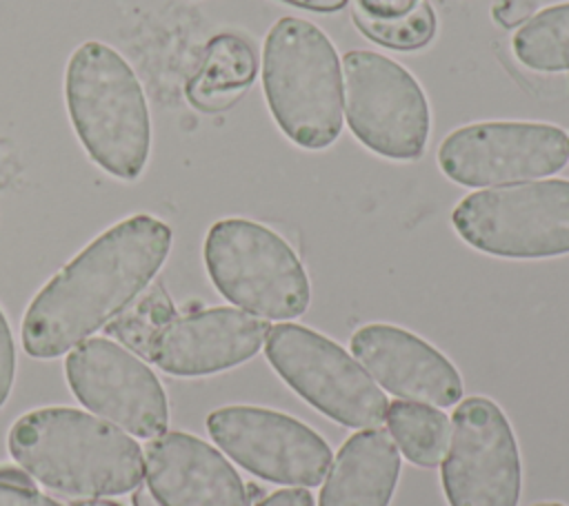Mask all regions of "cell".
Wrapping results in <instances>:
<instances>
[{
  "mask_svg": "<svg viewBox=\"0 0 569 506\" xmlns=\"http://www.w3.org/2000/svg\"><path fill=\"white\" fill-rule=\"evenodd\" d=\"M169 249L171 229L153 215H131L100 233L27 306L24 351L60 357L107 326L151 284Z\"/></svg>",
  "mask_w": 569,
  "mask_h": 506,
  "instance_id": "1",
  "label": "cell"
},
{
  "mask_svg": "<svg viewBox=\"0 0 569 506\" xmlns=\"http://www.w3.org/2000/svg\"><path fill=\"white\" fill-rule=\"evenodd\" d=\"M13 462L38 484L73 497L124 495L142 482V448L124 431L78 408L24 413L7 437Z\"/></svg>",
  "mask_w": 569,
  "mask_h": 506,
  "instance_id": "2",
  "label": "cell"
},
{
  "mask_svg": "<svg viewBox=\"0 0 569 506\" xmlns=\"http://www.w3.org/2000/svg\"><path fill=\"white\" fill-rule=\"evenodd\" d=\"M64 100L89 158L118 180H136L149 160L151 120L131 64L109 44H80L67 62Z\"/></svg>",
  "mask_w": 569,
  "mask_h": 506,
  "instance_id": "3",
  "label": "cell"
},
{
  "mask_svg": "<svg viewBox=\"0 0 569 506\" xmlns=\"http://www.w3.org/2000/svg\"><path fill=\"white\" fill-rule=\"evenodd\" d=\"M262 89L280 131L302 149H325L342 131V67L329 36L302 18H280L262 47Z\"/></svg>",
  "mask_w": 569,
  "mask_h": 506,
  "instance_id": "4",
  "label": "cell"
},
{
  "mask_svg": "<svg viewBox=\"0 0 569 506\" xmlns=\"http://www.w3.org/2000/svg\"><path fill=\"white\" fill-rule=\"evenodd\" d=\"M204 266L218 293L256 317L296 320L311 302L300 257L260 222L218 220L204 237Z\"/></svg>",
  "mask_w": 569,
  "mask_h": 506,
  "instance_id": "5",
  "label": "cell"
},
{
  "mask_svg": "<svg viewBox=\"0 0 569 506\" xmlns=\"http://www.w3.org/2000/svg\"><path fill=\"white\" fill-rule=\"evenodd\" d=\"M473 249L511 260L569 253V180H538L465 195L451 213Z\"/></svg>",
  "mask_w": 569,
  "mask_h": 506,
  "instance_id": "6",
  "label": "cell"
},
{
  "mask_svg": "<svg viewBox=\"0 0 569 506\" xmlns=\"http://www.w3.org/2000/svg\"><path fill=\"white\" fill-rule=\"evenodd\" d=\"M342 109L351 133L373 153L411 162L429 140V102L420 82L396 60L353 49L342 62Z\"/></svg>",
  "mask_w": 569,
  "mask_h": 506,
  "instance_id": "7",
  "label": "cell"
},
{
  "mask_svg": "<svg viewBox=\"0 0 569 506\" xmlns=\"http://www.w3.org/2000/svg\"><path fill=\"white\" fill-rule=\"evenodd\" d=\"M264 355L273 371L316 411L349 428H376L389 402L369 373L333 340L300 324H276Z\"/></svg>",
  "mask_w": 569,
  "mask_h": 506,
  "instance_id": "8",
  "label": "cell"
},
{
  "mask_svg": "<svg viewBox=\"0 0 569 506\" xmlns=\"http://www.w3.org/2000/svg\"><path fill=\"white\" fill-rule=\"evenodd\" d=\"M442 455V490L449 506H518L522 464L502 408L482 395L462 399Z\"/></svg>",
  "mask_w": 569,
  "mask_h": 506,
  "instance_id": "9",
  "label": "cell"
},
{
  "mask_svg": "<svg viewBox=\"0 0 569 506\" xmlns=\"http://www.w3.org/2000/svg\"><path fill=\"white\" fill-rule=\"evenodd\" d=\"M569 162V135L547 122H473L445 135L442 173L462 186L516 184L553 175Z\"/></svg>",
  "mask_w": 569,
  "mask_h": 506,
  "instance_id": "10",
  "label": "cell"
},
{
  "mask_svg": "<svg viewBox=\"0 0 569 506\" xmlns=\"http://www.w3.org/2000/svg\"><path fill=\"white\" fill-rule=\"evenodd\" d=\"M207 431L238 466L282 486H318L331 464L329 444L287 413L260 406H222L209 413Z\"/></svg>",
  "mask_w": 569,
  "mask_h": 506,
  "instance_id": "11",
  "label": "cell"
},
{
  "mask_svg": "<svg viewBox=\"0 0 569 506\" xmlns=\"http://www.w3.org/2000/svg\"><path fill=\"white\" fill-rule=\"evenodd\" d=\"M64 375L80 404L120 431L142 439L167 431L164 388L129 348L107 337H87L69 351Z\"/></svg>",
  "mask_w": 569,
  "mask_h": 506,
  "instance_id": "12",
  "label": "cell"
},
{
  "mask_svg": "<svg viewBox=\"0 0 569 506\" xmlns=\"http://www.w3.org/2000/svg\"><path fill=\"white\" fill-rule=\"evenodd\" d=\"M269 322L231 306L204 308L162 324L144 357L178 377H200L251 360L264 344Z\"/></svg>",
  "mask_w": 569,
  "mask_h": 506,
  "instance_id": "13",
  "label": "cell"
},
{
  "mask_svg": "<svg viewBox=\"0 0 569 506\" xmlns=\"http://www.w3.org/2000/svg\"><path fill=\"white\" fill-rule=\"evenodd\" d=\"M351 353L378 386L400 399L447 408L462 397L458 368L407 328L365 324L351 335Z\"/></svg>",
  "mask_w": 569,
  "mask_h": 506,
  "instance_id": "14",
  "label": "cell"
},
{
  "mask_svg": "<svg viewBox=\"0 0 569 506\" xmlns=\"http://www.w3.org/2000/svg\"><path fill=\"white\" fill-rule=\"evenodd\" d=\"M144 479L160 506H249L244 482L224 455L182 431L147 444Z\"/></svg>",
  "mask_w": 569,
  "mask_h": 506,
  "instance_id": "15",
  "label": "cell"
},
{
  "mask_svg": "<svg viewBox=\"0 0 569 506\" xmlns=\"http://www.w3.org/2000/svg\"><path fill=\"white\" fill-rule=\"evenodd\" d=\"M400 477V453L382 428H360L336 453L318 506H389Z\"/></svg>",
  "mask_w": 569,
  "mask_h": 506,
  "instance_id": "16",
  "label": "cell"
},
{
  "mask_svg": "<svg viewBox=\"0 0 569 506\" xmlns=\"http://www.w3.org/2000/svg\"><path fill=\"white\" fill-rule=\"evenodd\" d=\"M256 71L253 44L238 33H218L207 42L193 75L187 80V100L204 113L224 111L251 87Z\"/></svg>",
  "mask_w": 569,
  "mask_h": 506,
  "instance_id": "17",
  "label": "cell"
},
{
  "mask_svg": "<svg viewBox=\"0 0 569 506\" xmlns=\"http://www.w3.org/2000/svg\"><path fill=\"white\" fill-rule=\"evenodd\" d=\"M385 422L400 453L416 466L436 468L449 439V417L429 404L398 399L387 408Z\"/></svg>",
  "mask_w": 569,
  "mask_h": 506,
  "instance_id": "18",
  "label": "cell"
},
{
  "mask_svg": "<svg viewBox=\"0 0 569 506\" xmlns=\"http://www.w3.org/2000/svg\"><path fill=\"white\" fill-rule=\"evenodd\" d=\"M513 55L533 71H569V2L533 13L511 40Z\"/></svg>",
  "mask_w": 569,
  "mask_h": 506,
  "instance_id": "19",
  "label": "cell"
},
{
  "mask_svg": "<svg viewBox=\"0 0 569 506\" xmlns=\"http://www.w3.org/2000/svg\"><path fill=\"white\" fill-rule=\"evenodd\" d=\"M356 27L373 42L389 49H422L436 36V13L427 0H422L413 11L400 18H371L356 4L351 9Z\"/></svg>",
  "mask_w": 569,
  "mask_h": 506,
  "instance_id": "20",
  "label": "cell"
},
{
  "mask_svg": "<svg viewBox=\"0 0 569 506\" xmlns=\"http://www.w3.org/2000/svg\"><path fill=\"white\" fill-rule=\"evenodd\" d=\"M173 317V306L167 297V293L153 284L138 302L129 304L116 322H109V331L120 337L127 346H131L136 353L144 355V348L153 333L167 324Z\"/></svg>",
  "mask_w": 569,
  "mask_h": 506,
  "instance_id": "21",
  "label": "cell"
},
{
  "mask_svg": "<svg viewBox=\"0 0 569 506\" xmlns=\"http://www.w3.org/2000/svg\"><path fill=\"white\" fill-rule=\"evenodd\" d=\"M0 506H62L53 497L40 493L27 473L0 468Z\"/></svg>",
  "mask_w": 569,
  "mask_h": 506,
  "instance_id": "22",
  "label": "cell"
},
{
  "mask_svg": "<svg viewBox=\"0 0 569 506\" xmlns=\"http://www.w3.org/2000/svg\"><path fill=\"white\" fill-rule=\"evenodd\" d=\"M13 373H16V346H13V335L9 328V322L4 313L0 311V408L9 397L11 384H13Z\"/></svg>",
  "mask_w": 569,
  "mask_h": 506,
  "instance_id": "23",
  "label": "cell"
},
{
  "mask_svg": "<svg viewBox=\"0 0 569 506\" xmlns=\"http://www.w3.org/2000/svg\"><path fill=\"white\" fill-rule=\"evenodd\" d=\"M422 0H356L353 4L371 18H400L413 11Z\"/></svg>",
  "mask_w": 569,
  "mask_h": 506,
  "instance_id": "24",
  "label": "cell"
},
{
  "mask_svg": "<svg viewBox=\"0 0 569 506\" xmlns=\"http://www.w3.org/2000/svg\"><path fill=\"white\" fill-rule=\"evenodd\" d=\"M258 506H316V504H313V497H311L309 490L287 488V490H278V493L269 495Z\"/></svg>",
  "mask_w": 569,
  "mask_h": 506,
  "instance_id": "25",
  "label": "cell"
},
{
  "mask_svg": "<svg viewBox=\"0 0 569 506\" xmlns=\"http://www.w3.org/2000/svg\"><path fill=\"white\" fill-rule=\"evenodd\" d=\"M529 9H531V4H527V2H522V0H505V2L496 4L493 13H496V20H498V22H502V18L509 13V18L505 20V27H511V24L520 22L522 18H527Z\"/></svg>",
  "mask_w": 569,
  "mask_h": 506,
  "instance_id": "26",
  "label": "cell"
},
{
  "mask_svg": "<svg viewBox=\"0 0 569 506\" xmlns=\"http://www.w3.org/2000/svg\"><path fill=\"white\" fill-rule=\"evenodd\" d=\"M282 2L300 7V9H309V11L331 13V11H340L349 0H282Z\"/></svg>",
  "mask_w": 569,
  "mask_h": 506,
  "instance_id": "27",
  "label": "cell"
},
{
  "mask_svg": "<svg viewBox=\"0 0 569 506\" xmlns=\"http://www.w3.org/2000/svg\"><path fill=\"white\" fill-rule=\"evenodd\" d=\"M133 504L136 506H160V502L151 495V490L147 486H142L133 493Z\"/></svg>",
  "mask_w": 569,
  "mask_h": 506,
  "instance_id": "28",
  "label": "cell"
},
{
  "mask_svg": "<svg viewBox=\"0 0 569 506\" xmlns=\"http://www.w3.org/2000/svg\"><path fill=\"white\" fill-rule=\"evenodd\" d=\"M73 506H120L116 502H107V499H80Z\"/></svg>",
  "mask_w": 569,
  "mask_h": 506,
  "instance_id": "29",
  "label": "cell"
},
{
  "mask_svg": "<svg viewBox=\"0 0 569 506\" xmlns=\"http://www.w3.org/2000/svg\"><path fill=\"white\" fill-rule=\"evenodd\" d=\"M531 506H565L560 502H538V504H531Z\"/></svg>",
  "mask_w": 569,
  "mask_h": 506,
  "instance_id": "30",
  "label": "cell"
}]
</instances>
